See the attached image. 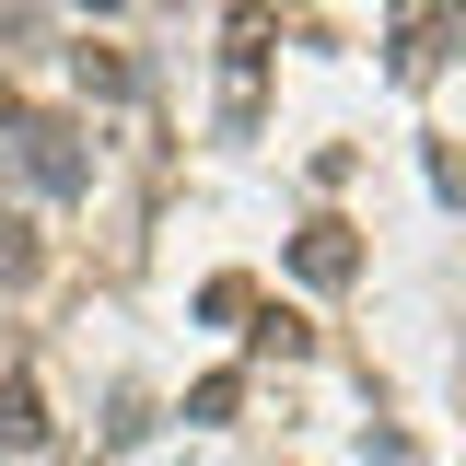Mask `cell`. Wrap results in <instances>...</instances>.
Returning a JSON list of instances; mask_svg holds the SVG:
<instances>
[{
	"instance_id": "cell-10",
	"label": "cell",
	"mask_w": 466,
	"mask_h": 466,
	"mask_svg": "<svg viewBox=\"0 0 466 466\" xmlns=\"http://www.w3.org/2000/svg\"><path fill=\"white\" fill-rule=\"evenodd\" d=\"M431 187H443V198H466V152H455V140L431 152Z\"/></svg>"
},
{
	"instance_id": "cell-6",
	"label": "cell",
	"mask_w": 466,
	"mask_h": 466,
	"mask_svg": "<svg viewBox=\"0 0 466 466\" xmlns=\"http://www.w3.org/2000/svg\"><path fill=\"white\" fill-rule=\"evenodd\" d=\"M70 70H82V94H128V58L116 47H70Z\"/></svg>"
},
{
	"instance_id": "cell-11",
	"label": "cell",
	"mask_w": 466,
	"mask_h": 466,
	"mask_svg": "<svg viewBox=\"0 0 466 466\" xmlns=\"http://www.w3.org/2000/svg\"><path fill=\"white\" fill-rule=\"evenodd\" d=\"M94 12H116V0H94Z\"/></svg>"
},
{
	"instance_id": "cell-2",
	"label": "cell",
	"mask_w": 466,
	"mask_h": 466,
	"mask_svg": "<svg viewBox=\"0 0 466 466\" xmlns=\"http://www.w3.org/2000/svg\"><path fill=\"white\" fill-rule=\"evenodd\" d=\"M291 268H303L315 291L361 280V233H350V222H303V233H291Z\"/></svg>"
},
{
	"instance_id": "cell-7",
	"label": "cell",
	"mask_w": 466,
	"mask_h": 466,
	"mask_svg": "<svg viewBox=\"0 0 466 466\" xmlns=\"http://www.w3.org/2000/svg\"><path fill=\"white\" fill-rule=\"evenodd\" d=\"M245 339H257V350H280V361H303V350H315V327H303V315H257Z\"/></svg>"
},
{
	"instance_id": "cell-5",
	"label": "cell",
	"mask_w": 466,
	"mask_h": 466,
	"mask_svg": "<svg viewBox=\"0 0 466 466\" xmlns=\"http://www.w3.org/2000/svg\"><path fill=\"white\" fill-rule=\"evenodd\" d=\"M198 315H210V327H245V315H257V280H233V268L198 280Z\"/></svg>"
},
{
	"instance_id": "cell-8",
	"label": "cell",
	"mask_w": 466,
	"mask_h": 466,
	"mask_svg": "<svg viewBox=\"0 0 466 466\" xmlns=\"http://www.w3.org/2000/svg\"><path fill=\"white\" fill-rule=\"evenodd\" d=\"M233 408H245V385H233V373H210V385H198V397H187V420H210V431H222Z\"/></svg>"
},
{
	"instance_id": "cell-3",
	"label": "cell",
	"mask_w": 466,
	"mask_h": 466,
	"mask_svg": "<svg viewBox=\"0 0 466 466\" xmlns=\"http://www.w3.org/2000/svg\"><path fill=\"white\" fill-rule=\"evenodd\" d=\"M0 443H12V455L47 443V385H35V373H0Z\"/></svg>"
},
{
	"instance_id": "cell-1",
	"label": "cell",
	"mask_w": 466,
	"mask_h": 466,
	"mask_svg": "<svg viewBox=\"0 0 466 466\" xmlns=\"http://www.w3.org/2000/svg\"><path fill=\"white\" fill-rule=\"evenodd\" d=\"M12 140H24V175H35L47 198H82V187H94V152H82V128H70V116H24Z\"/></svg>"
},
{
	"instance_id": "cell-9",
	"label": "cell",
	"mask_w": 466,
	"mask_h": 466,
	"mask_svg": "<svg viewBox=\"0 0 466 466\" xmlns=\"http://www.w3.org/2000/svg\"><path fill=\"white\" fill-rule=\"evenodd\" d=\"M361 466H420V443L408 431H361Z\"/></svg>"
},
{
	"instance_id": "cell-4",
	"label": "cell",
	"mask_w": 466,
	"mask_h": 466,
	"mask_svg": "<svg viewBox=\"0 0 466 466\" xmlns=\"http://www.w3.org/2000/svg\"><path fill=\"white\" fill-rule=\"evenodd\" d=\"M35 268H47V245H35V222H24V210H0V291H24Z\"/></svg>"
}]
</instances>
